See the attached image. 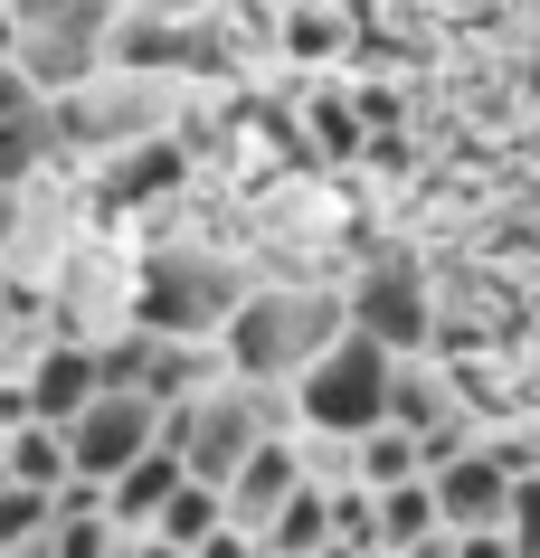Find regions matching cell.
<instances>
[{
  "label": "cell",
  "instance_id": "obj_1",
  "mask_svg": "<svg viewBox=\"0 0 540 558\" xmlns=\"http://www.w3.org/2000/svg\"><path fill=\"white\" fill-rule=\"evenodd\" d=\"M351 331V284H256L247 313L228 323V351H238V379H266V388H295L313 360Z\"/></svg>",
  "mask_w": 540,
  "mask_h": 558
},
{
  "label": "cell",
  "instance_id": "obj_23",
  "mask_svg": "<svg viewBox=\"0 0 540 558\" xmlns=\"http://www.w3.org/2000/svg\"><path fill=\"white\" fill-rule=\"evenodd\" d=\"M38 95H48V86H38L29 66H20V58H0V123H10V114H29Z\"/></svg>",
  "mask_w": 540,
  "mask_h": 558
},
{
  "label": "cell",
  "instance_id": "obj_24",
  "mask_svg": "<svg viewBox=\"0 0 540 558\" xmlns=\"http://www.w3.org/2000/svg\"><path fill=\"white\" fill-rule=\"evenodd\" d=\"M351 105H360L370 133H398V86H351Z\"/></svg>",
  "mask_w": 540,
  "mask_h": 558
},
{
  "label": "cell",
  "instance_id": "obj_3",
  "mask_svg": "<svg viewBox=\"0 0 540 558\" xmlns=\"http://www.w3.org/2000/svg\"><path fill=\"white\" fill-rule=\"evenodd\" d=\"M180 86L190 76H143V66H95L86 86L58 95V123L76 161H105V151L143 143V133H180Z\"/></svg>",
  "mask_w": 540,
  "mask_h": 558
},
{
  "label": "cell",
  "instance_id": "obj_17",
  "mask_svg": "<svg viewBox=\"0 0 540 558\" xmlns=\"http://www.w3.org/2000/svg\"><path fill=\"white\" fill-rule=\"evenodd\" d=\"M228 521V483H209V473H190V483H180L171 501H161V539H180V549H200V539H209V530Z\"/></svg>",
  "mask_w": 540,
  "mask_h": 558
},
{
  "label": "cell",
  "instance_id": "obj_8",
  "mask_svg": "<svg viewBox=\"0 0 540 558\" xmlns=\"http://www.w3.org/2000/svg\"><path fill=\"white\" fill-rule=\"evenodd\" d=\"M180 180H190V143L180 133H143V143L95 161V199L105 208H152V199H171Z\"/></svg>",
  "mask_w": 540,
  "mask_h": 558
},
{
  "label": "cell",
  "instance_id": "obj_27",
  "mask_svg": "<svg viewBox=\"0 0 540 558\" xmlns=\"http://www.w3.org/2000/svg\"><path fill=\"white\" fill-rule=\"evenodd\" d=\"M115 558H133V539H123V549H115Z\"/></svg>",
  "mask_w": 540,
  "mask_h": 558
},
{
  "label": "cell",
  "instance_id": "obj_2",
  "mask_svg": "<svg viewBox=\"0 0 540 558\" xmlns=\"http://www.w3.org/2000/svg\"><path fill=\"white\" fill-rule=\"evenodd\" d=\"M247 294H256V275H247V265L209 256V246H152L143 275H133V323L218 341V331L247 313Z\"/></svg>",
  "mask_w": 540,
  "mask_h": 558
},
{
  "label": "cell",
  "instance_id": "obj_25",
  "mask_svg": "<svg viewBox=\"0 0 540 558\" xmlns=\"http://www.w3.org/2000/svg\"><path fill=\"white\" fill-rule=\"evenodd\" d=\"M29 369H20V379H0V436H20V426H29Z\"/></svg>",
  "mask_w": 540,
  "mask_h": 558
},
{
  "label": "cell",
  "instance_id": "obj_26",
  "mask_svg": "<svg viewBox=\"0 0 540 558\" xmlns=\"http://www.w3.org/2000/svg\"><path fill=\"white\" fill-rule=\"evenodd\" d=\"M0 58H20V10L0 0Z\"/></svg>",
  "mask_w": 540,
  "mask_h": 558
},
{
  "label": "cell",
  "instance_id": "obj_7",
  "mask_svg": "<svg viewBox=\"0 0 540 558\" xmlns=\"http://www.w3.org/2000/svg\"><path fill=\"white\" fill-rule=\"evenodd\" d=\"M67 436H76V473L115 483L133 454H152V445H161V398H152V388H105V398H95Z\"/></svg>",
  "mask_w": 540,
  "mask_h": 558
},
{
  "label": "cell",
  "instance_id": "obj_9",
  "mask_svg": "<svg viewBox=\"0 0 540 558\" xmlns=\"http://www.w3.org/2000/svg\"><path fill=\"white\" fill-rule=\"evenodd\" d=\"M303 483H313V464H303V436H266V445L238 464V483H228V521H247L256 539H266V521L303 493Z\"/></svg>",
  "mask_w": 540,
  "mask_h": 558
},
{
  "label": "cell",
  "instance_id": "obj_22",
  "mask_svg": "<svg viewBox=\"0 0 540 558\" xmlns=\"http://www.w3.org/2000/svg\"><path fill=\"white\" fill-rule=\"evenodd\" d=\"M503 530L521 539V558H540V464L512 483V521H503Z\"/></svg>",
  "mask_w": 540,
  "mask_h": 558
},
{
  "label": "cell",
  "instance_id": "obj_14",
  "mask_svg": "<svg viewBox=\"0 0 540 558\" xmlns=\"http://www.w3.org/2000/svg\"><path fill=\"white\" fill-rule=\"evenodd\" d=\"M332 539H341V521H332V483H303V493L266 521V558H323Z\"/></svg>",
  "mask_w": 540,
  "mask_h": 558
},
{
  "label": "cell",
  "instance_id": "obj_6",
  "mask_svg": "<svg viewBox=\"0 0 540 558\" xmlns=\"http://www.w3.org/2000/svg\"><path fill=\"white\" fill-rule=\"evenodd\" d=\"M351 323L370 331V341H389V351H427L436 341V294H427L418 256H398V246H380V256L351 275Z\"/></svg>",
  "mask_w": 540,
  "mask_h": 558
},
{
  "label": "cell",
  "instance_id": "obj_21",
  "mask_svg": "<svg viewBox=\"0 0 540 558\" xmlns=\"http://www.w3.org/2000/svg\"><path fill=\"white\" fill-rule=\"evenodd\" d=\"M332 521H341V539H360V549H389V530H380V493H370V483H332Z\"/></svg>",
  "mask_w": 540,
  "mask_h": 558
},
{
  "label": "cell",
  "instance_id": "obj_20",
  "mask_svg": "<svg viewBox=\"0 0 540 558\" xmlns=\"http://www.w3.org/2000/svg\"><path fill=\"white\" fill-rule=\"evenodd\" d=\"M58 530V493H38V483H0V549H29V539H48Z\"/></svg>",
  "mask_w": 540,
  "mask_h": 558
},
{
  "label": "cell",
  "instance_id": "obj_12",
  "mask_svg": "<svg viewBox=\"0 0 540 558\" xmlns=\"http://www.w3.org/2000/svg\"><path fill=\"white\" fill-rule=\"evenodd\" d=\"M360 38V0H285V58L323 66Z\"/></svg>",
  "mask_w": 540,
  "mask_h": 558
},
{
  "label": "cell",
  "instance_id": "obj_5",
  "mask_svg": "<svg viewBox=\"0 0 540 558\" xmlns=\"http://www.w3.org/2000/svg\"><path fill=\"white\" fill-rule=\"evenodd\" d=\"M10 10H20V66L48 95L86 86L105 66V48H115V20H123V0H10Z\"/></svg>",
  "mask_w": 540,
  "mask_h": 558
},
{
  "label": "cell",
  "instance_id": "obj_11",
  "mask_svg": "<svg viewBox=\"0 0 540 558\" xmlns=\"http://www.w3.org/2000/svg\"><path fill=\"white\" fill-rule=\"evenodd\" d=\"M180 483H190V454H180V445L161 436L152 454H133V464H123L115 483H105V511H115V530H133V539H143V530L161 521V501H171Z\"/></svg>",
  "mask_w": 540,
  "mask_h": 558
},
{
  "label": "cell",
  "instance_id": "obj_10",
  "mask_svg": "<svg viewBox=\"0 0 540 558\" xmlns=\"http://www.w3.org/2000/svg\"><path fill=\"white\" fill-rule=\"evenodd\" d=\"M105 398V369H95V341H48V351L29 360V408L48 416V426H76V416Z\"/></svg>",
  "mask_w": 540,
  "mask_h": 558
},
{
  "label": "cell",
  "instance_id": "obj_4",
  "mask_svg": "<svg viewBox=\"0 0 540 558\" xmlns=\"http://www.w3.org/2000/svg\"><path fill=\"white\" fill-rule=\"evenodd\" d=\"M389 379H398V351H389V341H370V331L351 323L295 379V416H303V426H323V436H370V426L389 416Z\"/></svg>",
  "mask_w": 540,
  "mask_h": 558
},
{
  "label": "cell",
  "instance_id": "obj_16",
  "mask_svg": "<svg viewBox=\"0 0 540 558\" xmlns=\"http://www.w3.org/2000/svg\"><path fill=\"white\" fill-rule=\"evenodd\" d=\"M10 473H20V483H38V493H58L67 473H76V436H67V426H48V416H29V426L10 436Z\"/></svg>",
  "mask_w": 540,
  "mask_h": 558
},
{
  "label": "cell",
  "instance_id": "obj_13",
  "mask_svg": "<svg viewBox=\"0 0 540 558\" xmlns=\"http://www.w3.org/2000/svg\"><path fill=\"white\" fill-rule=\"evenodd\" d=\"M389 416H398V426H418V436H436V426H465V408H455L446 369H427V351H398V379H389Z\"/></svg>",
  "mask_w": 540,
  "mask_h": 558
},
{
  "label": "cell",
  "instance_id": "obj_19",
  "mask_svg": "<svg viewBox=\"0 0 540 558\" xmlns=\"http://www.w3.org/2000/svg\"><path fill=\"white\" fill-rule=\"evenodd\" d=\"M380 530H389V549H408V539H427V530H446L436 473H418V483H389V493H380Z\"/></svg>",
  "mask_w": 540,
  "mask_h": 558
},
{
  "label": "cell",
  "instance_id": "obj_18",
  "mask_svg": "<svg viewBox=\"0 0 540 558\" xmlns=\"http://www.w3.org/2000/svg\"><path fill=\"white\" fill-rule=\"evenodd\" d=\"M303 123H313V151H323V161H360V151H370V123H360V105H351V95H332V86L303 95Z\"/></svg>",
  "mask_w": 540,
  "mask_h": 558
},
{
  "label": "cell",
  "instance_id": "obj_15",
  "mask_svg": "<svg viewBox=\"0 0 540 558\" xmlns=\"http://www.w3.org/2000/svg\"><path fill=\"white\" fill-rule=\"evenodd\" d=\"M418 473H427V436H418V426L380 416V426L360 436V483H370V493H389V483H418Z\"/></svg>",
  "mask_w": 540,
  "mask_h": 558
}]
</instances>
